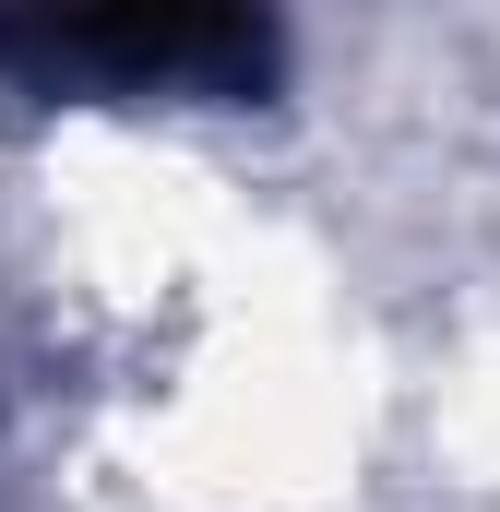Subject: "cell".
Returning <instances> with one entry per match:
<instances>
[{"label": "cell", "instance_id": "6da1fadb", "mask_svg": "<svg viewBox=\"0 0 500 512\" xmlns=\"http://www.w3.org/2000/svg\"><path fill=\"white\" fill-rule=\"evenodd\" d=\"M0 72L24 96L262 108L286 84V24L274 0H0Z\"/></svg>", "mask_w": 500, "mask_h": 512}]
</instances>
